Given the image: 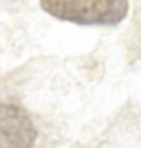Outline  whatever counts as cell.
I'll use <instances>...</instances> for the list:
<instances>
[{"mask_svg":"<svg viewBox=\"0 0 141 148\" xmlns=\"http://www.w3.org/2000/svg\"><path fill=\"white\" fill-rule=\"evenodd\" d=\"M36 129L25 111L10 103H0V148H31Z\"/></svg>","mask_w":141,"mask_h":148,"instance_id":"cell-2","label":"cell"},{"mask_svg":"<svg viewBox=\"0 0 141 148\" xmlns=\"http://www.w3.org/2000/svg\"><path fill=\"white\" fill-rule=\"evenodd\" d=\"M55 18L79 25H115L127 14V0H40Z\"/></svg>","mask_w":141,"mask_h":148,"instance_id":"cell-1","label":"cell"}]
</instances>
